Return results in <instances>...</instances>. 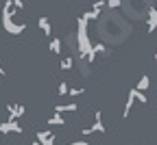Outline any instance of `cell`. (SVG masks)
I'll list each match as a JSON object with an SVG mask.
<instances>
[{
    "label": "cell",
    "instance_id": "cell-1",
    "mask_svg": "<svg viewBox=\"0 0 157 145\" xmlns=\"http://www.w3.org/2000/svg\"><path fill=\"white\" fill-rule=\"evenodd\" d=\"M87 19L81 15L76 19V35H74V39H76V56H81V58H85V54L92 50V41H90V35H87Z\"/></svg>",
    "mask_w": 157,
    "mask_h": 145
},
{
    "label": "cell",
    "instance_id": "cell-2",
    "mask_svg": "<svg viewBox=\"0 0 157 145\" xmlns=\"http://www.w3.org/2000/svg\"><path fill=\"white\" fill-rule=\"evenodd\" d=\"M13 15H15V9H13V2L7 0L5 7H2V26L9 35H22L26 30V24L24 22H13Z\"/></svg>",
    "mask_w": 157,
    "mask_h": 145
},
{
    "label": "cell",
    "instance_id": "cell-3",
    "mask_svg": "<svg viewBox=\"0 0 157 145\" xmlns=\"http://www.w3.org/2000/svg\"><path fill=\"white\" fill-rule=\"evenodd\" d=\"M120 7H124V13L133 19L146 17L148 7H153V0H120Z\"/></svg>",
    "mask_w": 157,
    "mask_h": 145
},
{
    "label": "cell",
    "instance_id": "cell-4",
    "mask_svg": "<svg viewBox=\"0 0 157 145\" xmlns=\"http://www.w3.org/2000/svg\"><path fill=\"white\" fill-rule=\"evenodd\" d=\"M9 132H15V134H22L24 128L17 123V119H7L0 123V134H9Z\"/></svg>",
    "mask_w": 157,
    "mask_h": 145
},
{
    "label": "cell",
    "instance_id": "cell-5",
    "mask_svg": "<svg viewBox=\"0 0 157 145\" xmlns=\"http://www.w3.org/2000/svg\"><path fill=\"white\" fill-rule=\"evenodd\" d=\"M155 28H157V7H148V11H146V30L155 33Z\"/></svg>",
    "mask_w": 157,
    "mask_h": 145
},
{
    "label": "cell",
    "instance_id": "cell-6",
    "mask_svg": "<svg viewBox=\"0 0 157 145\" xmlns=\"http://www.w3.org/2000/svg\"><path fill=\"white\" fill-rule=\"evenodd\" d=\"M7 113H9V119H20V117H24L26 108L22 104H7Z\"/></svg>",
    "mask_w": 157,
    "mask_h": 145
},
{
    "label": "cell",
    "instance_id": "cell-7",
    "mask_svg": "<svg viewBox=\"0 0 157 145\" xmlns=\"http://www.w3.org/2000/svg\"><path fill=\"white\" fill-rule=\"evenodd\" d=\"M61 50H63V41L59 39V37H52V39H50V52L59 56V54H61Z\"/></svg>",
    "mask_w": 157,
    "mask_h": 145
},
{
    "label": "cell",
    "instance_id": "cell-8",
    "mask_svg": "<svg viewBox=\"0 0 157 145\" xmlns=\"http://www.w3.org/2000/svg\"><path fill=\"white\" fill-rule=\"evenodd\" d=\"M37 24H39V28H42V33H44L46 37L52 35V26H50V19H48V17H39Z\"/></svg>",
    "mask_w": 157,
    "mask_h": 145
},
{
    "label": "cell",
    "instance_id": "cell-9",
    "mask_svg": "<svg viewBox=\"0 0 157 145\" xmlns=\"http://www.w3.org/2000/svg\"><path fill=\"white\" fill-rule=\"evenodd\" d=\"M94 132H105V123H103V113L101 111H96V119H94V128H92Z\"/></svg>",
    "mask_w": 157,
    "mask_h": 145
},
{
    "label": "cell",
    "instance_id": "cell-10",
    "mask_svg": "<svg viewBox=\"0 0 157 145\" xmlns=\"http://www.w3.org/2000/svg\"><path fill=\"white\" fill-rule=\"evenodd\" d=\"M78 106L74 104V102H72V104H57L55 106V113L57 115H61V113H72V111H76Z\"/></svg>",
    "mask_w": 157,
    "mask_h": 145
},
{
    "label": "cell",
    "instance_id": "cell-11",
    "mask_svg": "<svg viewBox=\"0 0 157 145\" xmlns=\"http://www.w3.org/2000/svg\"><path fill=\"white\" fill-rule=\"evenodd\" d=\"M148 87H151V78H148V74H144V76L140 78V82H137L135 89H137V91H146Z\"/></svg>",
    "mask_w": 157,
    "mask_h": 145
},
{
    "label": "cell",
    "instance_id": "cell-12",
    "mask_svg": "<svg viewBox=\"0 0 157 145\" xmlns=\"http://www.w3.org/2000/svg\"><path fill=\"white\" fill-rule=\"evenodd\" d=\"M133 102H135V97H133V93L129 91V97H127V104H124V111H122V117H124V119L129 117V113H131V108H133Z\"/></svg>",
    "mask_w": 157,
    "mask_h": 145
},
{
    "label": "cell",
    "instance_id": "cell-13",
    "mask_svg": "<svg viewBox=\"0 0 157 145\" xmlns=\"http://www.w3.org/2000/svg\"><path fill=\"white\" fill-rule=\"evenodd\" d=\"M48 126H66V119H63L61 115H57V113H55V115L48 119Z\"/></svg>",
    "mask_w": 157,
    "mask_h": 145
},
{
    "label": "cell",
    "instance_id": "cell-14",
    "mask_svg": "<svg viewBox=\"0 0 157 145\" xmlns=\"http://www.w3.org/2000/svg\"><path fill=\"white\" fill-rule=\"evenodd\" d=\"M92 52L98 56V54H105L107 52V46L103 44V41H98V44H92Z\"/></svg>",
    "mask_w": 157,
    "mask_h": 145
},
{
    "label": "cell",
    "instance_id": "cell-15",
    "mask_svg": "<svg viewBox=\"0 0 157 145\" xmlns=\"http://www.w3.org/2000/svg\"><path fill=\"white\" fill-rule=\"evenodd\" d=\"M59 65H61V69H63V72H68V69H72V65H74V58H72V56H63Z\"/></svg>",
    "mask_w": 157,
    "mask_h": 145
},
{
    "label": "cell",
    "instance_id": "cell-16",
    "mask_svg": "<svg viewBox=\"0 0 157 145\" xmlns=\"http://www.w3.org/2000/svg\"><path fill=\"white\" fill-rule=\"evenodd\" d=\"M131 93H133L135 102H140V104H146V95H144V91H137V89H131Z\"/></svg>",
    "mask_w": 157,
    "mask_h": 145
},
{
    "label": "cell",
    "instance_id": "cell-17",
    "mask_svg": "<svg viewBox=\"0 0 157 145\" xmlns=\"http://www.w3.org/2000/svg\"><path fill=\"white\" fill-rule=\"evenodd\" d=\"M83 17L87 19V22H92V19H98V17H101V11H96V9H92V11L83 13Z\"/></svg>",
    "mask_w": 157,
    "mask_h": 145
},
{
    "label": "cell",
    "instance_id": "cell-18",
    "mask_svg": "<svg viewBox=\"0 0 157 145\" xmlns=\"http://www.w3.org/2000/svg\"><path fill=\"white\" fill-rule=\"evenodd\" d=\"M68 89H70V87H68V82H66V80H61V82H59V91H57V93H59V95H66V93H68Z\"/></svg>",
    "mask_w": 157,
    "mask_h": 145
},
{
    "label": "cell",
    "instance_id": "cell-19",
    "mask_svg": "<svg viewBox=\"0 0 157 145\" xmlns=\"http://www.w3.org/2000/svg\"><path fill=\"white\" fill-rule=\"evenodd\" d=\"M105 5L109 9H120V0H105Z\"/></svg>",
    "mask_w": 157,
    "mask_h": 145
},
{
    "label": "cell",
    "instance_id": "cell-20",
    "mask_svg": "<svg viewBox=\"0 0 157 145\" xmlns=\"http://www.w3.org/2000/svg\"><path fill=\"white\" fill-rule=\"evenodd\" d=\"M11 2H13V9L15 11H22L24 9V0H11Z\"/></svg>",
    "mask_w": 157,
    "mask_h": 145
},
{
    "label": "cell",
    "instance_id": "cell-21",
    "mask_svg": "<svg viewBox=\"0 0 157 145\" xmlns=\"http://www.w3.org/2000/svg\"><path fill=\"white\" fill-rule=\"evenodd\" d=\"M68 93H70L72 97H76V95H81V93H83V89H81V87H74V89H68Z\"/></svg>",
    "mask_w": 157,
    "mask_h": 145
},
{
    "label": "cell",
    "instance_id": "cell-22",
    "mask_svg": "<svg viewBox=\"0 0 157 145\" xmlns=\"http://www.w3.org/2000/svg\"><path fill=\"white\" fill-rule=\"evenodd\" d=\"M103 7H107V5H105V0H96V2H94V7H92V9H96V11H101Z\"/></svg>",
    "mask_w": 157,
    "mask_h": 145
},
{
    "label": "cell",
    "instance_id": "cell-23",
    "mask_svg": "<svg viewBox=\"0 0 157 145\" xmlns=\"http://www.w3.org/2000/svg\"><path fill=\"white\" fill-rule=\"evenodd\" d=\"M68 145H90L87 141H76V143H68Z\"/></svg>",
    "mask_w": 157,
    "mask_h": 145
},
{
    "label": "cell",
    "instance_id": "cell-24",
    "mask_svg": "<svg viewBox=\"0 0 157 145\" xmlns=\"http://www.w3.org/2000/svg\"><path fill=\"white\" fill-rule=\"evenodd\" d=\"M5 74H7V72H5V69H2V67H0V76H5Z\"/></svg>",
    "mask_w": 157,
    "mask_h": 145
},
{
    "label": "cell",
    "instance_id": "cell-25",
    "mask_svg": "<svg viewBox=\"0 0 157 145\" xmlns=\"http://www.w3.org/2000/svg\"><path fill=\"white\" fill-rule=\"evenodd\" d=\"M31 145H42V143H39V141H33V143H31Z\"/></svg>",
    "mask_w": 157,
    "mask_h": 145
},
{
    "label": "cell",
    "instance_id": "cell-26",
    "mask_svg": "<svg viewBox=\"0 0 157 145\" xmlns=\"http://www.w3.org/2000/svg\"><path fill=\"white\" fill-rule=\"evenodd\" d=\"M155 65H157V52H155Z\"/></svg>",
    "mask_w": 157,
    "mask_h": 145
}]
</instances>
